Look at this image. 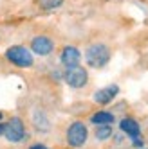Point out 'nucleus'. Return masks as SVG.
Here are the masks:
<instances>
[{"label": "nucleus", "mask_w": 148, "mask_h": 149, "mask_svg": "<svg viewBox=\"0 0 148 149\" xmlns=\"http://www.w3.org/2000/svg\"><path fill=\"white\" fill-rule=\"evenodd\" d=\"M63 79H65V83L70 88H83L89 83V72L78 65V67L67 68L65 74H63Z\"/></svg>", "instance_id": "obj_5"}, {"label": "nucleus", "mask_w": 148, "mask_h": 149, "mask_svg": "<svg viewBox=\"0 0 148 149\" xmlns=\"http://www.w3.org/2000/svg\"><path fill=\"white\" fill-rule=\"evenodd\" d=\"M60 61H61V65L65 68L78 67L80 61H81V52L74 45H67V47H63L61 54H60Z\"/></svg>", "instance_id": "obj_6"}, {"label": "nucleus", "mask_w": 148, "mask_h": 149, "mask_svg": "<svg viewBox=\"0 0 148 149\" xmlns=\"http://www.w3.org/2000/svg\"><path fill=\"white\" fill-rule=\"evenodd\" d=\"M119 130H121L126 136H130L132 140H135V138H141V126L137 124V120L130 119V117H125V119L119 120Z\"/></svg>", "instance_id": "obj_8"}, {"label": "nucleus", "mask_w": 148, "mask_h": 149, "mask_svg": "<svg viewBox=\"0 0 148 149\" xmlns=\"http://www.w3.org/2000/svg\"><path fill=\"white\" fill-rule=\"evenodd\" d=\"M116 119H114V115L110 111H96L92 117H90V122L94 126H105V124H112Z\"/></svg>", "instance_id": "obj_10"}, {"label": "nucleus", "mask_w": 148, "mask_h": 149, "mask_svg": "<svg viewBox=\"0 0 148 149\" xmlns=\"http://www.w3.org/2000/svg\"><path fill=\"white\" fill-rule=\"evenodd\" d=\"M33 124H35L36 130H40V131H47L49 127H51V124L47 120V115L44 111H35V115H33Z\"/></svg>", "instance_id": "obj_11"}, {"label": "nucleus", "mask_w": 148, "mask_h": 149, "mask_svg": "<svg viewBox=\"0 0 148 149\" xmlns=\"http://www.w3.org/2000/svg\"><path fill=\"white\" fill-rule=\"evenodd\" d=\"M87 138H89V130H87V126L83 124V122L76 120V122H72L67 127V144L70 147H81V146H85Z\"/></svg>", "instance_id": "obj_4"}, {"label": "nucleus", "mask_w": 148, "mask_h": 149, "mask_svg": "<svg viewBox=\"0 0 148 149\" xmlns=\"http://www.w3.org/2000/svg\"><path fill=\"white\" fill-rule=\"evenodd\" d=\"M0 136H4V122H0Z\"/></svg>", "instance_id": "obj_16"}, {"label": "nucleus", "mask_w": 148, "mask_h": 149, "mask_svg": "<svg viewBox=\"0 0 148 149\" xmlns=\"http://www.w3.org/2000/svg\"><path fill=\"white\" fill-rule=\"evenodd\" d=\"M31 50H33L36 56H49L51 52L54 50V41L47 36H36L31 41Z\"/></svg>", "instance_id": "obj_7"}, {"label": "nucleus", "mask_w": 148, "mask_h": 149, "mask_svg": "<svg viewBox=\"0 0 148 149\" xmlns=\"http://www.w3.org/2000/svg\"><path fill=\"white\" fill-rule=\"evenodd\" d=\"M132 146L134 147H143V140L141 138H135V140H132Z\"/></svg>", "instance_id": "obj_14"}, {"label": "nucleus", "mask_w": 148, "mask_h": 149, "mask_svg": "<svg viewBox=\"0 0 148 149\" xmlns=\"http://www.w3.org/2000/svg\"><path fill=\"white\" fill-rule=\"evenodd\" d=\"M6 59L9 63H13L18 68H29V67H33V63H35L33 52L24 45H11L6 50Z\"/></svg>", "instance_id": "obj_2"}, {"label": "nucleus", "mask_w": 148, "mask_h": 149, "mask_svg": "<svg viewBox=\"0 0 148 149\" xmlns=\"http://www.w3.org/2000/svg\"><path fill=\"white\" fill-rule=\"evenodd\" d=\"M112 135H114V131H112V126H110V124L98 126V127H96V131H94V136H96V140H99V142L109 140Z\"/></svg>", "instance_id": "obj_12"}, {"label": "nucleus", "mask_w": 148, "mask_h": 149, "mask_svg": "<svg viewBox=\"0 0 148 149\" xmlns=\"http://www.w3.org/2000/svg\"><path fill=\"white\" fill-rule=\"evenodd\" d=\"M2 119H4V113H2V111H0V122H2Z\"/></svg>", "instance_id": "obj_17"}, {"label": "nucleus", "mask_w": 148, "mask_h": 149, "mask_svg": "<svg viewBox=\"0 0 148 149\" xmlns=\"http://www.w3.org/2000/svg\"><path fill=\"white\" fill-rule=\"evenodd\" d=\"M85 61L92 68H103L110 61V49L105 43H92L85 52Z\"/></svg>", "instance_id": "obj_1"}, {"label": "nucleus", "mask_w": 148, "mask_h": 149, "mask_svg": "<svg viewBox=\"0 0 148 149\" xmlns=\"http://www.w3.org/2000/svg\"><path fill=\"white\" fill-rule=\"evenodd\" d=\"M29 149H47V147H45L44 144H33V146H31Z\"/></svg>", "instance_id": "obj_15"}, {"label": "nucleus", "mask_w": 148, "mask_h": 149, "mask_svg": "<svg viewBox=\"0 0 148 149\" xmlns=\"http://www.w3.org/2000/svg\"><path fill=\"white\" fill-rule=\"evenodd\" d=\"M4 136L11 144H20L25 140V126L20 117H11L7 122H4Z\"/></svg>", "instance_id": "obj_3"}, {"label": "nucleus", "mask_w": 148, "mask_h": 149, "mask_svg": "<svg viewBox=\"0 0 148 149\" xmlns=\"http://www.w3.org/2000/svg\"><path fill=\"white\" fill-rule=\"evenodd\" d=\"M119 93V86L118 84H109V86H105L101 90H98L94 93V101L98 104H109L114 101V97Z\"/></svg>", "instance_id": "obj_9"}, {"label": "nucleus", "mask_w": 148, "mask_h": 149, "mask_svg": "<svg viewBox=\"0 0 148 149\" xmlns=\"http://www.w3.org/2000/svg\"><path fill=\"white\" fill-rule=\"evenodd\" d=\"M63 6V0H40V7L45 9V11H52V9H58Z\"/></svg>", "instance_id": "obj_13"}]
</instances>
